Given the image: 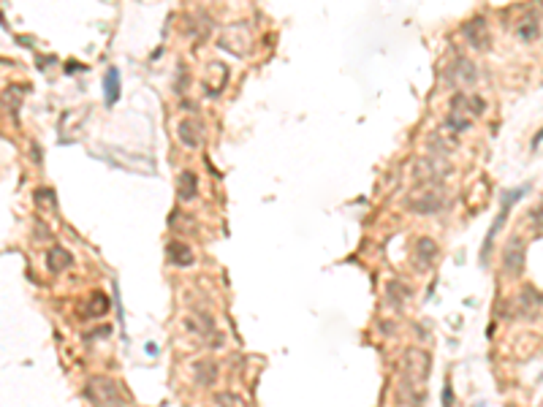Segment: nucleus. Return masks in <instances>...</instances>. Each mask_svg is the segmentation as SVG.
<instances>
[{"mask_svg":"<svg viewBox=\"0 0 543 407\" xmlns=\"http://www.w3.org/2000/svg\"><path fill=\"white\" fill-rule=\"evenodd\" d=\"M226 82H229V68L223 66V63H210L207 66V76H204V90L215 98V95H220L223 92V87H226Z\"/></svg>","mask_w":543,"mask_h":407,"instance_id":"nucleus-13","label":"nucleus"},{"mask_svg":"<svg viewBox=\"0 0 543 407\" xmlns=\"http://www.w3.org/2000/svg\"><path fill=\"white\" fill-rule=\"evenodd\" d=\"M446 206V193L440 188H424L421 193L407 199V209L416 214H435Z\"/></svg>","mask_w":543,"mask_h":407,"instance_id":"nucleus-5","label":"nucleus"},{"mask_svg":"<svg viewBox=\"0 0 543 407\" xmlns=\"http://www.w3.org/2000/svg\"><path fill=\"white\" fill-rule=\"evenodd\" d=\"M215 402H218V407H247V402L239 394H229V391L226 394H218Z\"/></svg>","mask_w":543,"mask_h":407,"instance_id":"nucleus-21","label":"nucleus"},{"mask_svg":"<svg viewBox=\"0 0 543 407\" xmlns=\"http://www.w3.org/2000/svg\"><path fill=\"white\" fill-rule=\"evenodd\" d=\"M530 220H533L535 228H543V204H538V206L530 212Z\"/></svg>","mask_w":543,"mask_h":407,"instance_id":"nucleus-25","label":"nucleus"},{"mask_svg":"<svg viewBox=\"0 0 543 407\" xmlns=\"http://www.w3.org/2000/svg\"><path fill=\"white\" fill-rule=\"evenodd\" d=\"M407 299H410V288H407L405 282H399V280H391V282H388V291H386L388 304H391L394 310H402Z\"/></svg>","mask_w":543,"mask_h":407,"instance_id":"nucleus-19","label":"nucleus"},{"mask_svg":"<svg viewBox=\"0 0 543 407\" xmlns=\"http://www.w3.org/2000/svg\"><path fill=\"white\" fill-rule=\"evenodd\" d=\"M432 375V356L424 347H407L402 361V380L413 386H427Z\"/></svg>","mask_w":543,"mask_h":407,"instance_id":"nucleus-3","label":"nucleus"},{"mask_svg":"<svg viewBox=\"0 0 543 407\" xmlns=\"http://www.w3.org/2000/svg\"><path fill=\"white\" fill-rule=\"evenodd\" d=\"M185 329L193 332L196 337H201V339H207L210 334H218L212 315H207V312H201V310H193V312L185 318Z\"/></svg>","mask_w":543,"mask_h":407,"instance_id":"nucleus-11","label":"nucleus"},{"mask_svg":"<svg viewBox=\"0 0 543 407\" xmlns=\"http://www.w3.org/2000/svg\"><path fill=\"white\" fill-rule=\"evenodd\" d=\"M36 201L41 204V206H47L44 201H49V206H55V204H58V196H55L52 190H44V188H41V190H36Z\"/></svg>","mask_w":543,"mask_h":407,"instance_id":"nucleus-23","label":"nucleus"},{"mask_svg":"<svg viewBox=\"0 0 543 407\" xmlns=\"http://www.w3.org/2000/svg\"><path fill=\"white\" fill-rule=\"evenodd\" d=\"M462 33H465L467 44H470L472 49H489V47H492L489 25H486V19H483V16H472L470 22H465Z\"/></svg>","mask_w":543,"mask_h":407,"instance_id":"nucleus-8","label":"nucleus"},{"mask_svg":"<svg viewBox=\"0 0 543 407\" xmlns=\"http://www.w3.org/2000/svg\"><path fill=\"white\" fill-rule=\"evenodd\" d=\"M478 79V73H475V63L472 60H467V58H454L451 60V66L446 68V84L449 87H457V84H472Z\"/></svg>","mask_w":543,"mask_h":407,"instance_id":"nucleus-7","label":"nucleus"},{"mask_svg":"<svg viewBox=\"0 0 543 407\" xmlns=\"http://www.w3.org/2000/svg\"><path fill=\"white\" fill-rule=\"evenodd\" d=\"M84 397L90 399L92 407H125L128 399H125V391L120 388L117 380L106 378V375H95L90 378L87 388H84Z\"/></svg>","mask_w":543,"mask_h":407,"instance_id":"nucleus-1","label":"nucleus"},{"mask_svg":"<svg viewBox=\"0 0 543 407\" xmlns=\"http://www.w3.org/2000/svg\"><path fill=\"white\" fill-rule=\"evenodd\" d=\"M177 136H179V144H182V147L196 149V147L201 144V138H204V128H201V123H199V120L185 117V120L177 125Z\"/></svg>","mask_w":543,"mask_h":407,"instance_id":"nucleus-12","label":"nucleus"},{"mask_svg":"<svg viewBox=\"0 0 543 407\" xmlns=\"http://www.w3.org/2000/svg\"><path fill=\"white\" fill-rule=\"evenodd\" d=\"M193 378H196V386L212 388V386L218 383V378H220L218 361H215V358H199V361L193 364Z\"/></svg>","mask_w":543,"mask_h":407,"instance_id":"nucleus-10","label":"nucleus"},{"mask_svg":"<svg viewBox=\"0 0 543 407\" xmlns=\"http://www.w3.org/2000/svg\"><path fill=\"white\" fill-rule=\"evenodd\" d=\"M543 304V296L533 288V285H527L522 293H519V312H525V315H533V312H538Z\"/></svg>","mask_w":543,"mask_h":407,"instance_id":"nucleus-18","label":"nucleus"},{"mask_svg":"<svg viewBox=\"0 0 543 407\" xmlns=\"http://www.w3.org/2000/svg\"><path fill=\"white\" fill-rule=\"evenodd\" d=\"M74 267V256L66 250V247H52L49 253H47V269L52 271V274H60V271L71 269Z\"/></svg>","mask_w":543,"mask_h":407,"instance_id":"nucleus-16","label":"nucleus"},{"mask_svg":"<svg viewBox=\"0 0 543 407\" xmlns=\"http://www.w3.org/2000/svg\"><path fill=\"white\" fill-rule=\"evenodd\" d=\"M109 312V296L101 291H92L81 307V318H103Z\"/></svg>","mask_w":543,"mask_h":407,"instance_id":"nucleus-14","label":"nucleus"},{"mask_svg":"<svg viewBox=\"0 0 543 407\" xmlns=\"http://www.w3.org/2000/svg\"><path fill=\"white\" fill-rule=\"evenodd\" d=\"M519 38H522V41H533V38H538V22H535V19H533V22H530V19H527V22H522V25H519Z\"/></svg>","mask_w":543,"mask_h":407,"instance_id":"nucleus-22","label":"nucleus"},{"mask_svg":"<svg viewBox=\"0 0 543 407\" xmlns=\"http://www.w3.org/2000/svg\"><path fill=\"white\" fill-rule=\"evenodd\" d=\"M438 256H440V250H438L435 239L421 236V239L416 242V250H413V267L418 271H427L435 261H438Z\"/></svg>","mask_w":543,"mask_h":407,"instance_id":"nucleus-9","label":"nucleus"},{"mask_svg":"<svg viewBox=\"0 0 543 407\" xmlns=\"http://www.w3.org/2000/svg\"><path fill=\"white\" fill-rule=\"evenodd\" d=\"M177 196L179 201H193L199 196V177L193 171H182L177 180Z\"/></svg>","mask_w":543,"mask_h":407,"instance_id":"nucleus-17","label":"nucleus"},{"mask_svg":"<svg viewBox=\"0 0 543 407\" xmlns=\"http://www.w3.org/2000/svg\"><path fill=\"white\" fill-rule=\"evenodd\" d=\"M103 92H106V103H117L120 98V71L117 68H109L106 76H103Z\"/></svg>","mask_w":543,"mask_h":407,"instance_id":"nucleus-20","label":"nucleus"},{"mask_svg":"<svg viewBox=\"0 0 543 407\" xmlns=\"http://www.w3.org/2000/svg\"><path fill=\"white\" fill-rule=\"evenodd\" d=\"M525 267H527V247L522 236H511V242L503 250V269L508 277H519L525 274Z\"/></svg>","mask_w":543,"mask_h":407,"instance_id":"nucleus-6","label":"nucleus"},{"mask_svg":"<svg viewBox=\"0 0 543 407\" xmlns=\"http://www.w3.org/2000/svg\"><path fill=\"white\" fill-rule=\"evenodd\" d=\"M483 98L478 95H465V92H457L449 103V117H446V128L449 131H467L470 128V117H478L483 112Z\"/></svg>","mask_w":543,"mask_h":407,"instance_id":"nucleus-2","label":"nucleus"},{"mask_svg":"<svg viewBox=\"0 0 543 407\" xmlns=\"http://www.w3.org/2000/svg\"><path fill=\"white\" fill-rule=\"evenodd\" d=\"M541 141H543V131H541V134H538V136H535V141H533V147H538Z\"/></svg>","mask_w":543,"mask_h":407,"instance_id":"nucleus-26","label":"nucleus"},{"mask_svg":"<svg viewBox=\"0 0 543 407\" xmlns=\"http://www.w3.org/2000/svg\"><path fill=\"white\" fill-rule=\"evenodd\" d=\"M443 407H454V388H451V380L449 378L443 383Z\"/></svg>","mask_w":543,"mask_h":407,"instance_id":"nucleus-24","label":"nucleus"},{"mask_svg":"<svg viewBox=\"0 0 543 407\" xmlns=\"http://www.w3.org/2000/svg\"><path fill=\"white\" fill-rule=\"evenodd\" d=\"M522 196H525V188H516V190H508V193H503V201H500V212H497V217H494V223H492V228H489V234H486V239H483V250H481V264H486V256H489V250H492V245H494L497 234L503 231V225H505V220H508V212L514 209V204L519 201Z\"/></svg>","mask_w":543,"mask_h":407,"instance_id":"nucleus-4","label":"nucleus"},{"mask_svg":"<svg viewBox=\"0 0 543 407\" xmlns=\"http://www.w3.org/2000/svg\"><path fill=\"white\" fill-rule=\"evenodd\" d=\"M166 258H168V264H174V267H190L193 264V250L185 245V242H168L166 245Z\"/></svg>","mask_w":543,"mask_h":407,"instance_id":"nucleus-15","label":"nucleus"}]
</instances>
